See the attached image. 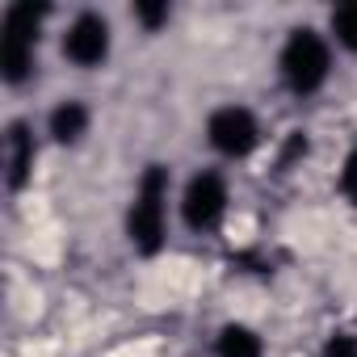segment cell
Returning <instances> with one entry per match:
<instances>
[{"mask_svg":"<svg viewBox=\"0 0 357 357\" xmlns=\"http://www.w3.org/2000/svg\"><path fill=\"white\" fill-rule=\"evenodd\" d=\"M126 240L139 257H155L168 240V168L164 164H147L130 211H126Z\"/></svg>","mask_w":357,"mask_h":357,"instance_id":"cell-1","label":"cell"},{"mask_svg":"<svg viewBox=\"0 0 357 357\" xmlns=\"http://www.w3.org/2000/svg\"><path fill=\"white\" fill-rule=\"evenodd\" d=\"M278 76L294 97H311L328 84L332 76V47L319 30L311 26H294L278 51Z\"/></svg>","mask_w":357,"mask_h":357,"instance_id":"cell-2","label":"cell"},{"mask_svg":"<svg viewBox=\"0 0 357 357\" xmlns=\"http://www.w3.org/2000/svg\"><path fill=\"white\" fill-rule=\"evenodd\" d=\"M43 22H47V5H34V0H17L0 17V72L9 84H22L34 72Z\"/></svg>","mask_w":357,"mask_h":357,"instance_id":"cell-3","label":"cell"},{"mask_svg":"<svg viewBox=\"0 0 357 357\" xmlns=\"http://www.w3.org/2000/svg\"><path fill=\"white\" fill-rule=\"evenodd\" d=\"M227 206H231V190L219 168L194 172L181 190V219L190 231H215L227 219Z\"/></svg>","mask_w":357,"mask_h":357,"instance_id":"cell-4","label":"cell"},{"mask_svg":"<svg viewBox=\"0 0 357 357\" xmlns=\"http://www.w3.org/2000/svg\"><path fill=\"white\" fill-rule=\"evenodd\" d=\"M59 47H63V59H68L72 68H80V72L101 68V63L109 59V51H114L109 17H105V13H97V9H80V13L68 22V30H63Z\"/></svg>","mask_w":357,"mask_h":357,"instance_id":"cell-5","label":"cell"},{"mask_svg":"<svg viewBox=\"0 0 357 357\" xmlns=\"http://www.w3.org/2000/svg\"><path fill=\"white\" fill-rule=\"evenodd\" d=\"M206 143L223 160H244L261 147V118L248 105H219L206 118Z\"/></svg>","mask_w":357,"mask_h":357,"instance_id":"cell-6","label":"cell"},{"mask_svg":"<svg viewBox=\"0 0 357 357\" xmlns=\"http://www.w3.org/2000/svg\"><path fill=\"white\" fill-rule=\"evenodd\" d=\"M34 164H38V139H34L30 122H9V135H5V168H9V190L13 194L30 185Z\"/></svg>","mask_w":357,"mask_h":357,"instance_id":"cell-7","label":"cell"},{"mask_svg":"<svg viewBox=\"0 0 357 357\" xmlns=\"http://www.w3.org/2000/svg\"><path fill=\"white\" fill-rule=\"evenodd\" d=\"M93 126V109L80 101V97H63L51 114H47V135L59 143V147H76Z\"/></svg>","mask_w":357,"mask_h":357,"instance_id":"cell-8","label":"cell"},{"mask_svg":"<svg viewBox=\"0 0 357 357\" xmlns=\"http://www.w3.org/2000/svg\"><path fill=\"white\" fill-rule=\"evenodd\" d=\"M215 357H265V336L248 324H223L215 336Z\"/></svg>","mask_w":357,"mask_h":357,"instance_id":"cell-9","label":"cell"},{"mask_svg":"<svg viewBox=\"0 0 357 357\" xmlns=\"http://www.w3.org/2000/svg\"><path fill=\"white\" fill-rule=\"evenodd\" d=\"M328 26H332V38H336L344 51L357 55V0H344V5H336L332 17H328Z\"/></svg>","mask_w":357,"mask_h":357,"instance_id":"cell-10","label":"cell"},{"mask_svg":"<svg viewBox=\"0 0 357 357\" xmlns=\"http://www.w3.org/2000/svg\"><path fill=\"white\" fill-rule=\"evenodd\" d=\"M168 17H172V9L164 5V0H143V5H135V22L147 34H155L160 26H168Z\"/></svg>","mask_w":357,"mask_h":357,"instance_id":"cell-11","label":"cell"},{"mask_svg":"<svg viewBox=\"0 0 357 357\" xmlns=\"http://www.w3.org/2000/svg\"><path fill=\"white\" fill-rule=\"evenodd\" d=\"M336 185H340V194L349 202H357V147H349V155H344V164L336 172Z\"/></svg>","mask_w":357,"mask_h":357,"instance_id":"cell-12","label":"cell"},{"mask_svg":"<svg viewBox=\"0 0 357 357\" xmlns=\"http://www.w3.org/2000/svg\"><path fill=\"white\" fill-rule=\"evenodd\" d=\"M307 147H311V143H307V135H303V130H290V139H286V147H282L278 164H282V168H290L294 160H303V155H307Z\"/></svg>","mask_w":357,"mask_h":357,"instance_id":"cell-13","label":"cell"},{"mask_svg":"<svg viewBox=\"0 0 357 357\" xmlns=\"http://www.w3.org/2000/svg\"><path fill=\"white\" fill-rule=\"evenodd\" d=\"M319 357H357V336H349V332L328 336V344H324Z\"/></svg>","mask_w":357,"mask_h":357,"instance_id":"cell-14","label":"cell"}]
</instances>
